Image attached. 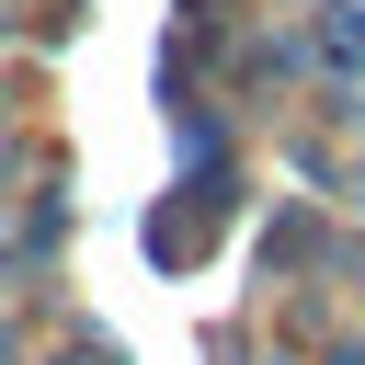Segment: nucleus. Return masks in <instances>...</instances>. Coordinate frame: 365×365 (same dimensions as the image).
Segmentation results:
<instances>
[]
</instances>
